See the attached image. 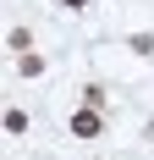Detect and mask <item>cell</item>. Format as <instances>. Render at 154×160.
I'll return each mask as SVG.
<instances>
[{"label": "cell", "instance_id": "1", "mask_svg": "<svg viewBox=\"0 0 154 160\" xmlns=\"http://www.w3.org/2000/svg\"><path fill=\"white\" fill-rule=\"evenodd\" d=\"M105 132V116H99V105H83V111L72 116V138H99Z\"/></svg>", "mask_w": 154, "mask_h": 160}, {"label": "cell", "instance_id": "2", "mask_svg": "<svg viewBox=\"0 0 154 160\" xmlns=\"http://www.w3.org/2000/svg\"><path fill=\"white\" fill-rule=\"evenodd\" d=\"M61 6H72V11H77V6H88V0H61Z\"/></svg>", "mask_w": 154, "mask_h": 160}]
</instances>
